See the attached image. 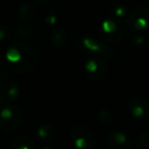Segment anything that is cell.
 Segmentation results:
<instances>
[{
    "label": "cell",
    "mask_w": 149,
    "mask_h": 149,
    "mask_svg": "<svg viewBox=\"0 0 149 149\" xmlns=\"http://www.w3.org/2000/svg\"><path fill=\"white\" fill-rule=\"evenodd\" d=\"M35 7L29 2H23L18 8V16L23 22H30L35 17Z\"/></svg>",
    "instance_id": "cell-8"
},
{
    "label": "cell",
    "mask_w": 149,
    "mask_h": 149,
    "mask_svg": "<svg viewBox=\"0 0 149 149\" xmlns=\"http://www.w3.org/2000/svg\"><path fill=\"white\" fill-rule=\"evenodd\" d=\"M130 45H131V48L134 50V51H140L144 48V45H145V39L142 35L140 33H137V35L133 36L130 40Z\"/></svg>",
    "instance_id": "cell-10"
},
{
    "label": "cell",
    "mask_w": 149,
    "mask_h": 149,
    "mask_svg": "<svg viewBox=\"0 0 149 149\" xmlns=\"http://www.w3.org/2000/svg\"><path fill=\"white\" fill-rule=\"evenodd\" d=\"M16 35L20 38L22 41L25 42L27 40H31L34 36V28L30 24V22H20L16 26Z\"/></svg>",
    "instance_id": "cell-9"
},
{
    "label": "cell",
    "mask_w": 149,
    "mask_h": 149,
    "mask_svg": "<svg viewBox=\"0 0 149 149\" xmlns=\"http://www.w3.org/2000/svg\"><path fill=\"white\" fill-rule=\"evenodd\" d=\"M128 28L136 31H149V7L135 6L131 8L126 20Z\"/></svg>",
    "instance_id": "cell-4"
},
{
    "label": "cell",
    "mask_w": 149,
    "mask_h": 149,
    "mask_svg": "<svg viewBox=\"0 0 149 149\" xmlns=\"http://www.w3.org/2000/svg\"><path fill=\"white\" fill-rule=\"evenodd\" d=\"M0 69H1V66H0Z\"/></svg>",
    "instance_id": "cell-15"
},
{
    "label": "cell",
    "mask_w": 149,
    "mask_h": 149,
    "mask_svg": "<svg viewBox=\"0 0 149 149\" xmlns=\"http://www.w3.org/2000/svg\"><path fill=\"white\" fill-rule=\"evenodd\" d=\"M8 64L13 71L18 73L30 72L38 63L39 54L35 47L27 42H16L6 52Z\"/></svg>",
    "instance_id": "cell-1"
},
{
    "label": "cell",
    "mask_w": 149,
    "mask_h": 149,
    "mask_svg": "<svg viewBox=\"0 0 149 149\" xmlns=\"http://www.w3.org/2000/svg\"><path fill=\"white\" fill-rule=\"evenodd\" d=\"M49 41L55 48L61 49L68 44V33L64 31V29H54L49 33Z\"/></svg>",
    "instance_id": "cell-7"
},
{
    "label": "cell",
    "mask_w": 149,
    "mask_h": 149,
    "mask_svg": "<svg viewBox=\"0 0 149 149\" xmlns=\"http://www.w3.org/2000/svg\"><path fill=\"white\" fill-rule=\"evenodd\" d=\"M107 67L101 57H89L85 64V73L92 80H100L106 74Z\"/></svg>",
    "instance_id": "cell-5"
},
{
    "label": "cell",
    "mask_w": 149,
    "mask_h": 149,
    "mask_svg": "<svg viewBox=\"0 0 149 149\" xmlns=\"http://www.w3.org/2000/svg\"><path fill=\"white\" fill-rule=\"evenodd\" d=\"M148 43V45H149V31H148V33H147V41H146Z\"/></svg>",
    "instance_id": "cell-14"
},
{
    "label": "cell",
    "mask_w": 149,
    "mask_h": 149,
    "mask_svg": "<svg viewBox=\"0 0 149 149\" xmlns=\"http://www.w3.org/2000/svg\"><path fill=\"white\" fill-rule=\"evenodd\" d=\"M131 10L128 0H112L109 3V11L117 19H121L127 16Z\"/></svg>",
    "instance_id": "cell-6"
},
{
    "label": "cell",
    "mask_w": 149,
    "mask_h": 149,
    "mask_svg": "<svg viewBox=\"0 0 149 149\" xmlns=\"http://www.w3.org/2000/svg\"><path fill=\"white\" fill-rule=\"evenodd\" d=\"M125 33V24L121 19L109 17L104 19L99 24V36L104 43H117Z\"/></svg>",
    "instance_id": "cell-3"
},
{
    "label": "cell",
    "mask_w": 149,
    "mask_h": 149,
    "mask_svg": "<svg viewBox=\"0 0 149 149\" xmlns=\"http://www.w3.org/2000/svg\"><path fill=\"white\" fill-rule=\"evenodd\" d=\"M10 30L0 20V42H7L10 38Z\"/></svg>",
    "instance_id": "cell-12"
},
{
    "label": "cell",
    "mask_w": 149,
    "mask_h": 149,
    "mask_svg": "<svg viewBox=\"0 0 149 149\" xmlns=\"http://www.w3.org/2000/svg\"><path fill=\"white\" fill-rule=\"evenodd\" d=\"M37 2H39V3H42V4H46V3H49L50 1H52V0H36Z\"/></svg>",
    "instance_id": "cell-13"
},
{
    "label": "cell",
    "mask_w": 149,
    "mask_h": 149,
    "mask_svg": "<svg viewBox=\"0 0 149 149\" xmlns=\"http://www.w3.org/2000/svg\"><path fill=\"white\" fill-rule=\"evenodd\" d=\"M58 19H59V14L56 10L54 9H50L48 10L45 13V16H44V22L47 26H55L57 24Z\"/></svg>",
    "instance_id": "cell-11"
},
{
    "label": "cell",
    "mask_w": 149,
    "mask_h": 149,
    "mask_svg": "<svg viewBox=\"0 0 149 149\" xmlns=\"http://www.w3.org/2000/svg\"><path fill=\"white\" fill-rule=\"evenodd\" d=\"M78 49L81 53L89 57H108L112 58L117 55V51L107 46L102 40H98L91 36H82L77 41Z\"/></svg>",
    "instance_id": "cell-2"
}]
</instances>
